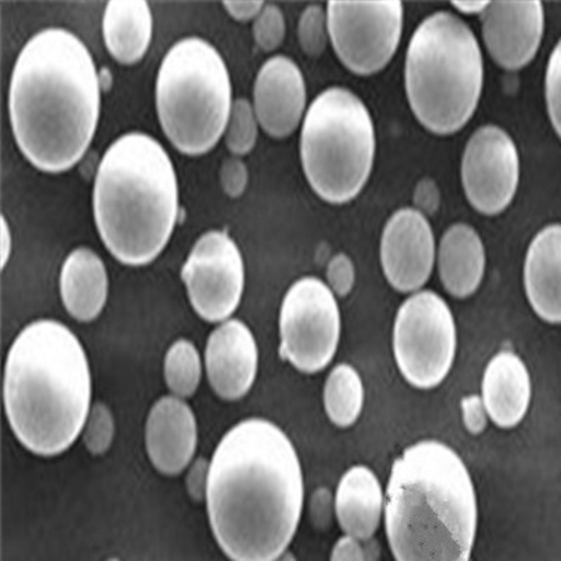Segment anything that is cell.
I'll return each instance as SVG.
<instances>
[{"mask_svg": "<svg viewBox=\"0 0 561 561\" xmlns=\"http://www.w3.org/2000/svg\"><path fill=\"white\" fill-rule=\"evenodd\" d=\"M108 278L102 259L92 250H73L61 270L65 309L79 322L96 319L107 300Z\"/></svg>", "mask_w": 561, "mask_h": 561, "instance_id": "obj_23", "label": "cell"}, {"mask_svg": "<svg viewBox=\"0 0 561 561\" xmlns=\"http://www.w3.org/2000/svg\"><path fill=\"white\" fill-rule=\"evenodd\" d=\"M279 354L305 374L323 370L334 358L342 318L333 290L314 277L288 289L279 313Z\"/></svg>", "mask_w": 561, "mask_h": 561, "instance_id": "obj_10", "label": "cell"}, {"mask_svg": "<svg viewBox=\"0 0 561 561\" xmlns=\"http://www.w3.org/2000/svg\"><path fill=\"white\" fill-rule=\"evenodd\" d=\"M209 468L210 462H208L207 459L199 458L192 465V468L188 470L187 479H185L188 495L194 501H197V503L207 499Z\"/></svg>", "mask_w": 561, "mask_h": 561, "instance_id": "obj_35", "label": "cell"}, {"mask_svg": "<svg viewBox=\"0 0 561 561\" xmlns=\"http://www.w3.org/2000/svg\"><path fill=\"white\" fill-rule=\"evenodd\" d=\"M383 490L367 466H354L345 472L335 493V515L348 536L370 540L383 513Z\"/></svg>", "mask_w": 561, "mask_h": 561, "instance_id": "obj_21", "label": "cell"}, {"mask_svg": "<svg viewBox=\"0 0 561 561\" xmlns=\"http://www.w3.org/2000/svg\"><path fill=\"white\" fill-rule=\"evenodd\" d=\"M404 75L410 107L420 124L438 135L458 133L482 96L478 38L455 14H431L410 39Z\"/></svg>", "mask_w": 561, "mask_h": 561, "instance_id": "obj_6", "label": "cell"}, {"mask_svg": "<svg viewBox=\"0 0 561 561\" xmlns=\"http://www.w3.org/2000/svg\"><path fill=\"white\" fill-rule=\"evenodd\" d=\"M379 546L375 540H358L345 535L334 545L330 561H377Z\"/></svg>", "mask_w": 561, "mask_h": 561, "instance_id": "obj_32", "label": "cell"}, {"mask_svg": "<svg viewBox=\"0 0 561 561\" xmlns=\"http://www.w3.org/2000/svg\"><path fill=\"white\" fill-rule=\"evenodd\" d=\"M10 252H12V234L8 227L7 219L2 218V267H7Z\"/></svg>", "mask_w": 561, "mask_h": 561, "instance_id": "obj_41", "label": "cell"}, {"mask_svg": "<svg viewBox=\"0 0 561 561\" xmlns=\"http://www.w3.org/2000/svg\"><path fill=\"white\" fill-rule=\"evenodd\" d=\"M439 278L455 298L473 295L482 284L485 252L482 239L472 227L455 224L440 239L437 252Z\"/></svg>", "mask_w": 561, "mask_h": 561, "instance_id": "obj_22", "label": "cell"}, {"mask_svg": "<svg viewBox=\"0 0 561 561\" xmlns=\"http://www.w3.org/2000/svg\"><path fill=\"white\" fill-rule=\"evenodd\" d=\"M375 127L367 105L344 88H330L310 104L300 134L304 172L330 204L357 197L373 172Z\"/></svg>", "mask_w": 561, "mask_h": 561, "instance_id": "obj_8", "label": "cell"}, {"mask_svg": "<svg viewBox=\"0 0 561 561\" xmlns=\"http://www.w3.org/2000/svg\"><path fill=\"white\" fill-rule=\"evenodd\" d=\"M249 173L245 164L239 158H229L220 168V183L229 197L237 198L244 193Z\"/></svg>", "mask_w": 561, "mask_h": 561, "instance_id": "obj_34", "label": "cell"}, {"mask_svg": "<svg viewBox=\"0 0 561 561\" xmlns=\"http://www.w3.org/2000/svg\"><path fill=\"white\" fill-rule=\"evenodd\" d=\"M90 399L92 377L77 335L55 320L24 328L4 367V409L20 443L39 456L65 453L87 424Z\"/></svg>", "mask_w": 561, "mask_h": 561, "instance_id": "obj_3", "label": "cell"}, {"mask_svg": "<svg viewBox=\"0 0 561 561\" xmlns=\"http://www.w3.org/2000/svg\"><path fill=\"white\" fill-rule=\"evenodd\" d=\"M113 561H115V560H113Z\"/></svg>", "mask_w": 561, "mask_h": 561, "instance_id": "obj_43", "label": "cell"}, {"mask_svg": "<svg viewBox=\"0 0 561 561\" xmlns=\"http://www.w3.org/2000/svg\"><path fill=\"white\" fill-rule=\"evenodd\" d=\"M435 238L427 218L414 208L396 210L380 239V264L399 293L419 290L433 274Z\"/></svg>", "mask_w": 561, "mask_h": 561, "instance_id": "obj_14", "label": "cell"}, {"mask_svg": "<svg viewBox=\"0 0 561 561\" xmlns=\"http://www.w3.org/2000/svg\"><path fill=\"white\" fill-rule=\"evenodd\" d=\"M257 117L249 100L238 99L230 110L227 127V147L237 157L248 154L257 140Z\"/></svg>", "mask_w": 561, "mask_h": 561, "instance_id": "obj_27", "label": "cell"}, {"mask_svg": "<svg viewBox=\"0 0 561 561\" xmlns=\"http://www.w3.org/2000/svg\"><path fill=\"white\" fill-rule=\"evenodd\" d=\"M490 2H454L453 7L465 14H482Z\"/></svg>", "mask_w": 561, "mask_h": 561, "instance_id": "obj_40", "label": "cell"}, {"mask_svg": "<svg viewBox=\"0 0 561 561\" xmlns=\"http://www.w3.org/2000/svg\"><path fill=\"white\" fill-rule=\"evenodd\" d=\"M145 437L150 462L160 473H182L197 448L193 410L175 396L160 399L150 410Z\"/></svg>", "mask_w": 561, "mask_h": 561, "instance_id": "obj_18", "label": "cell"}, {"mask_svg": "<svg viewBox=\"0 0 561 561\" xmlns=\"http://www.w3.org/2000/svg\"><path fill=\"white\" fill-rule=\"evenodd\" d=\"M210 529L232 561H274L287 552L304 508L297 450L277 425L249 419L234 425L210 460Z\"/></svg>", "mask_w": 561, "mask_h": 561, "instance_id": "obj_1", "label": "cell"}, {"mask_svg": "<svg viewBox=\"0 0 561 561\" xmlns=\"http://www.w3.org/2000/svg\"><path fill=\"white\" fill-rule=\"evenodd\" d=\"M274 561H297L295 559V556L290 552H285L284 554H280L278 559H275Z\"/></svg>", "mask_w": 561, "mask_h": 561, "instance_id": "obj_42", "label": "cell"}, {"mask_svg": "<svg viewBox=\"0 0 561 561\" xmlns=\"http://www.w3.org/2000/svg\"><path fill=\"white\" fill-rule=\"evenodd\" d=\"M210 388L224 400H239L249 393L259 367L254 335L240 320H228L210 333L205 350Z\"/></svg>", "mask_w": 561, "mask_h": 561, "instance_id": "obj_17", "label": "cell"}, {"mask_svg": "<svg viewBox=\"0 0 561 561\" xmlns=\"http://www.w3.org/2000/svg\"><path fill=\"white\" fill-rule=\"evenodd\" d=\"M14 138L47 173L73 168L87 153L100 115L96 65L73 33L45 28L20 51L9 89Z\"/></svg>", "mask_w": 561, "mask_h": 561, "instance_id": "obj_2", "label": "cell"}, {"mask_svg": "<svg viewBox=\"0 0 561 561\" xmlns=\"http://www.w3.org/2000/svg\"><path fill=\"white\" fill-rule=\"evenodd\" d=\"M462 413L465 427L470 434L483 433L488 425V412H485L483 399L480 396H468L462 400Z\"/></svg>", "mask_w": 561, "mask_h": 561, "instance_id": "obj_36", "label": "cell"}, {"mask_svg": "<svg viewBox=\"0 0 561 561\" xmlns=\"http://www.w3.org/2000/svg\"><path fill=\"white\" fill-rule=\"evenodd\" d=\"M285 19L283 10L275 4H265L253 24L255 44L265 53L274 51L285 38Z\"/></svg>", "mask_w": 561, "mask_h": 561, "instance_id": "obj_30", "label": "cell"}, {"mask_svg": "<svg viewBox=\"0 0 561 561\" xmlns=\"http://www.w3.org/2000/svg\"><path fill=\"white\" fill-rule=\"evenodd\" d=\"M546 103L550 122L561 138V39L550 55L546 70Z\"/></svg>", "mask_w": 561, "mask_h": 561, "instance_id": "obj_31", "label": "cell"}, {"mask_svg": "<svg viewBox=\"0 0 561 561\" xmlns=\"http://www.w3.org/2000/svg\"><path fill=\"white\" fill-rule=\"evenodd\" d=\"M530 377L523 359L501 351L484 370L482 399L489 417L501 428L518 425L530 403Z\"/></svg>", "mask_w": 561, "mask_h": 561, "instance_id": "obj_20", "label": "cell"}, {"mask_svg": "<svg viewBox=\"0 0 561 561\" xmlns=\"http://www.w3.org/2000/svg\"><path fill=\"white\" fill-rule=\"evenodd\" d=\"M385 525L396 561H469L478 500L460 456L439 440H420L394 460Z\"/></svg>", "mask_w": 561, "mask_h": 561, "instance_id": "obj_4", "label": "cell"}, {"mask_svg": "<svg viewBox=\"0 0 561 561\" xmlns=\"http://www.w3.org/2000/svg\"><path fill=\"white\" fill-rule=\"evenodd\" d=\"M307 107V84L298 65L284 57L270 58L254 83V113L265 133L287 138L298 128Z\"/></svg>", "mask_w": 561, "mask_h": 561, "instance_id": "obj_16", "label": "cell"}, {"mask_svg": "<svg viewBox=\"0 0 561 561\" xmlns=\"http://www.w3.org/2000/svg\"><path fill=\"white\" fill-rule=\"evenodd\" d=\"M265 4L263 2H225L224 8L237 20L257 18Z\"/></svg>", "mask_w": 561, "mask_h": 561, "instance_id": "obj_39", "label": "cell"}, {"mask_svg": "<svg viewBox=\"0 0 561 561\" xmlns=\"http://www.w3.org/2000/svg\"><path fill=\"white\" fill-rule=\"evenodd\" d=\"M396 364L414 388L433 389L453 368L456 325L448 304L433 290L404 300L393 330Z\"/></svg>", "mask_w": 561, "mask_h": 561, "instance_id": "obj_9", "label": "cell"}, {"mask_svg": "<svg viewBox=\"0 0 561 561\" xmlns=\"http://www.w3.org/2000/svg\"><path fill=\"white\" fill-rule=\"evenodd\" d=\"M325 277H328L329 288L333 290L334 295H337L340 298L347 297L351 290H353L355 283L353 260L344 253L334 255L330 260Z\"/></svg>", "mask_w": 561, "mask_h": 561, "instance_id": "obj_33", "label": "cell"}, {"mask_svg": "<svg viewBox=\"0 0 561 561\" xmlns=\"http://www.w3.org/2000/svg\"><path fill=\"white\" fill-rule=\"evenodd\" d=\"M466 197L483 215H497L508 207L519 183V154L510 135L484 125L466 144L462 169Z\"/></svg>", "mask_w": 561, "mask_h": 561, "instance_id": "obj_13", "label": "cell"}, {"mask_svg": "<svg viewBox=\"0 0 561 561\" xmlns=\"http://www.w3.org/2000/svg\"><path fill=\"white\" fill-rule=\"evenodd\" d=\"M414 204L421 214H434L439 205V193L437 185L431 180H424L417 185L414 194Z\"/></svg>", "mask_w": 561, "mask_h": 561, "instance_id": "obj_37", "label": "cell"}, {"mask_svg": "<svg viewBox=\"0 0 561 561\" xmlns=\"http://www.w3.org/2000/svg\"><path fill=\"white\" fill-rule=\"evenodd\" d=\"M526 297L545 322L561 323V225H549L536 234L526 253Z\"/></svg>", "mask_w": 561, "mask_h": 561, "instance_id": "obj_19", "label": "cell"}, {"mask_svg": "<svg viewBox=\"0 0 561 561\" xmlns=\"http://www.w3.org/2000/svg\"><path fill=\"white\" fill-rule=\"evenodd\" d=\"M114 419L107 405L96 403L90 410L83 428V443L90 454L103 455L112 447L114 439Z\"/></svg>", "mask_w": 561, "mask_h": 561, "instance_id": "obj_29", "label": "cell"}, {"mask_svg": "<svg viewBox=\"0 0 561 561\" xmlns=\"http://www.w3.org/2000/svg\"><path fill=\"white\" fill-rule=\"evenodd\" d=\"M182 278L199 318L224 322L238 309L244 288L238 244L220 230L203 234L183 265Z\"/></svg>", "mask_w": 561, "mask_h": 561, "instance_id": "obj_12", "label": "cell"}, {"mask_svg": "<svg viewBox=\"0 0 561 561\" xmlns=\"http://www.w3.org/2000/svg\"><path fill=\"white\" fill-rule=\"evenodd\" d=\"M93 208L100 238L119 263L153 262L179 210L178 178L162 145L140 133L115 140L100 162Z\"/></svg>", "mask_w": 561, "mask_h": 561, "instance_id": "obj_5", "label": "cell"}, {"mask_svg": "<svg viewBox=\"0 0 561 561\" xmlns=\"http://www.w3.org/2000/svg\"><path fill=\"white\" fill-rule=\"evenodd\" d=\"M202 358L188 340H178L164 358V379L175 398H192L202 382Z\"/></svg>", "mask_w": 561, "mask_h": 561, "instance_id": "obj_26", "label": "cell"}, {"mask_svg": "<svg viewBox=\"0 0 561 561\" xmlns=\"http://www.w3.org/2000/svg\"><path fill=\"white\" fill-rule=\"evenodd\" d=\"M153 20L144 0H113L104 10L105 47L119 64L133 65L147 54Z\"/></svg>", "mask_w": 561, "mask_h": 561, "instance_id": "obj_24", "label": "cell"}, {"mask_svg": "<svg viewBox=\"0 0 561 561\" xmlns=\"http://www.w3.org/2000/svg\"><path fill=\"white\" fill-rule=\"evenodd\" d=\"M328 490L320 489L316 491L310 504V513H312V519L316 526H323L330 523V501H332Z\"/></svg>", "mask_w": 561, "mask_h": 561, "instance_id": "obj_38", "label": "cell"}, {"mask_svg": "<svg viewBox=\"0 0 561 561\" xmlns=\"http://www.w3.org/2000/svg\"><path fill=\"white\" fill-rule=\"evenodd\" d=\"M232 87L227 64L203 38L180 39L160 65L157 107L164 134L180 152H209L228 127Z\"/></svg>", "mask_w": 561, "mask_h": 561, "instance_id": "obj_7", "label": "cell"}, {"mask_svg": "<svg viewBox=\"0 0 561 561\" xmlns=\"http://www.w3.org/2000/svg\"><path fill=\"white\" fill-rule=\"evenodd\" d=\"M403 4L392 2L328 4L330 42L351 72L374 75L398 51L403 30Z\"/></svg>", "mask_w": 561, "mask_h": 561, "instance_id": "obj_11", "label": "cell"}, {"mask_svg": "<svg viewBox=\"0 0 561 561\" xmlns=\"http://www.w3.org/2000/svg\"><path fill=\"white\" fill-rule=\"evenodd\" d=\"M485 47L504 69L526 67L538 53L545 30L540 2H490L480 14Z\"/></svg>", "mask_w": 561, "mask_h": 561, "instance_id": "obj_15", "label": "cell"}, {"mask_svg": "<svg viewBox=\"0 0 561 561\" xmlns=\"http://www.w3.org/2000/svg\"><path fill=\"white\" fill-rule=\"evenodd\" d=\"M323 399L330 421L340 428L351 427L364 408V385L357 370L339 364L325 380Z\"/></svg>", "mask_w": 561, "mask_h": 561, "instance_id": "obj_25", "label": "cell"}, {"mask_svg": "<svg viewBox=\"0 0 561 561\" xmlns=\"http://www.w3.org/2000/svg\"><path fill=\"white\" fill-rule=\"evenodd\" d=\"M300 48L309 57L318 58L324 53L330 38L328 12L319 4H310L300 14L298 24Z\"/></svg>", "mask_w": 561, "mask_h": 561, "instance_id": "obj_28", "label": "cell"}]
</instances>
